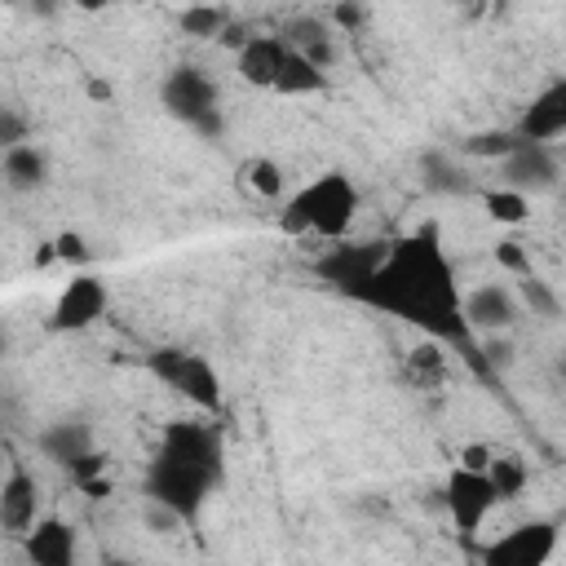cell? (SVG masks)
I'll return each mask as SVG.
<instances>
[{
  "mask_svg": "<svg viewBox=\"0 0 566 566\" xmlns=\"http://www.w3.org/2000/svg\"><path fill=\"white\" fill-rule=\"evenodd\" d=\"M517 296H522V305L531 310V318H557L562 314V296L553 292V283L548 279H539L535 270H526V274H517Z\"/></svg>",
  "mask_w": 566,
  "mask_h": 566,
  "instance_id": "obj_24",
  "label": "cell"
},
{
  "mask_svg": "<svg viewBox=\"0 0 566 566\" xmlns=\"http://www.w3.org/2000/svg\"><path fill=\"white\" fill-rule=\"evenodd\" d=\"M354 212H358V190H354V181L340 168H332V172L305 181L296 195H287L279 221L292 234L345 239V230L354 226Z\"/></svg>",
  "mask_w": 566,
  "mask_h": 566,
  "instance_id": "obj_2",
  "label": "cell"
},
{
  "mask_svg": "<svg viewBox=\"0 0 566 566\" xmlns=\"http://www.w3.org/2000/svg\"><path fill=\"white\" fill-rule=\"evenodd\" d=\"M18 142H31V119L13 106H0V150H9Z\"/></svg>",
  "mask_w": 566,
  "mask_h": 566,
  "instance_id": "obj_29",
  "label": "cell"
},
{
  "mask_svg": "<svg viewBox=\"0 0 566 566\" xmlns=\"http://www.w3.org/2000/svg\"><path fill=\"white\" fill-rule=\"evenodd\" d=\"M513 146H517V133H513V128L473 133V137H464V142H460V150H464L469 159H504Z\"/></svg>",
  "mask_w": 566,
  "mask_h": 566,
  "instance_id": "obj_27",
  "label": "cell"
},
{
  "mask_svg": "<svg viewBox=\"0 0 566 566\" xmlns=\"http://www.w3.org/2000/svg\"><path fill=\"white\" fill-rule=\"evenodd\" d=\"M442 509L451 513L455 531L473 535L486 522V513L495 509V491H491L486 473L482 469H469V464H455L451 478H447V486H442Z\"/></svg>",
  "mask_w": 566,
  "mask_h": 566,
  "instance_id": "obj_7",
  "label": "cell"
},
{
  "mask_svg": "<svg viewBox=\"0 0 566 566\" xmlns=\"http://www.w3.org/2000/svg\"><path fill=\"white\" fill-rule=\"evenodd\" d=\"M385 239H367V243H336V248H327L318 261H314V274L327 283V287H336L340 296H349L376 265H380V256H385Z\"/></svg>",
  "mask_w": 566,
  "mask_h": 566,
  "instance_id": "obj_8",
  "label": "cell"
},
{
  "mask_svg": "<svg viewBox=\"0 0 566 566\" xmlns=\"http://www.w3.org/2000/svg\"><path fill=\"white\" fill-rule=\"evenodd\" d=\"M486 482H491V491H495V504H504V500H517L522 491H526V464H522V455H495L491 451V460H486Z\"/></svg>",
  "mask_w": 566,
  "mask_h": 566,
  "instance_id": "obj_23",
  "label": "cell"
},
{
  "mask_svg": "<svg viewBox=\"0 0 566 566\" xmlns=\"http://www.w3.org/2000/svg\"><path fill=\"white\" fill-rule=\"evenodd\" d=\"M420 177H424V190H433V195H469L464 168L451 155H442V150L420 155Z\"/></svg>",
  "mask_w": 566,
  "mask_h": 566,
  "instance_id": "obj_21",
  "label": "cell"
},
{
  "mask_svg": "<svg viewBox=\"0 0 566 566\" xmlns=\"http://www.w3.org/2000/svg\"><path fill=\"white\" fill-rule=\"evenodd\" d=\"M332 22H336L340 31H358V27L367 22V9H363V0H336V9H332Z\"/></svg>",
  "mask_w": 566,
  "mask_h": 566,
  "instance_id": "obj_32",
  "label": "cell"
},
{
  "mask_svg": "<svg viewBox=\"0 0 566 566\" xmlns=\"http://www.w3.org/2000/svg\"><path fill=\"white\" fill-rule=\"evenodd\" d=\"M106 314V283L97 274H75L57 301H53V314H49V327L53 332H84L93 327L97 318Z\"/></svg>",
  "mask_w": 566,
  "mask_h": 566,
  "instance_id": "obj_9",
  "label": "cell"
},
{
  "mask_svg": "<svg viewBox=\"0 0 566 566\" xmlns=\"http://www.w3.org/2000/svg\"><path fill=\"white\" fill-rule=\"evenodd\" d=\"M150 376L164 380L168 389H177L186 402L203 407V411H217L221 407V376L212 371V363L203 354H190V349H177V345H164L146 358Z\"/></svg>",
  "mask_w": 566,
  "mask_h": 566,
  "instance_id": "obj_4",
  "label": "cell"
},
{
  "mask_svg": "<svg viewBox=\"0 0 566 566\" xmlns=\"http://www.w3.org/2000/svg\"><path fill=\"white\" fill-rule=\"evenodd\" d=\"M93 447V433H88V424L84 420H53L44 433H40V451L53 460V464H71L75 455H84Z\"/></svg>",
  "mask_w": 566,
  "mask_h": 566,
  "instance_id": "obj_20",
  "label": "cell"
},
{
  "mask_svg": "<svg viewBox=\"0 0 566 566\" xmlns=\"http://www.w3.org/2000/svg\"><path fill=\"white\" fill-rule=\"evenodd\" d=\"M22 553L35 566H71L75 562V531L62 517H35L22 531Z\"/></svg>",
  "mask_w": 566,
  "mask_h": 566,
  "instance_id": "obj_14",
  "label": "cell"
},
{
  "mask_svg": "<svg viewBox=\"0 0 566 566\" xmlns=\"http://www.w3.org/2000/svg\"><path fill=\"white\" fill-rule=\"evenodd\" d=\"M0 354H4V332H0Z\"/></svg>",
  "mask_w": 566,
  "mask_h": 566,
  "instance_id": "obj_40",
  "label": "cell"
},
{
  "mask_svg": "<svg viewBox=\"0 0 566 566\" xmlns=\"http://www.w3.org/2000/svg\"><path fill=\"white\" fill-rule=\"evenodd\" d=\"M35 504H40V486H35V478H31L22 464H13L9 478L0 482V526L22 535V531L35 522Z\"/></svg>",
  "mask_w": 566,
  "mask_h": 566,
  "instance_id": "obj_15",
  "label": "cell"
},
{
  "mask_svg": "<svg viewBox=\"0 0 566 566\" xmlns=\"http://www.w3.org/2000/svg\"><path fill=\"white\" fill-rule=\"evenodd\" d=\"M159 102H164V111H168L177 124H186V128H195L203 115L221 111V106H217V84H212L199 66H172V71L164 75V84H159Z\"/></svg>",
  "mask_w": 566,
  "mask_h": 566,
  "instance_id": "obj_6",
  "label": "cell"
},
{
  "mask_svg": "<svg viewBox=\"0 0 566 566\" xmlns=\"http://www.w3.org/2000/svg\"><path fill=\"white\" fill-rule=\"evenodd\" d=\"M159 451H168V455H177L186 464H199V469H208L221 482V469L226 464H221V433L217 429L195 424V420H172V424H164Z\"/></svg>",
  "mask_w": 566,
  "mask_h": 566,
  "instance_id": "obj_11",
  "label": "cell"
},
{
  "mask_svg": "<svg viewBox=\"0 0 566 566\" xmlns=\"http://www.w3.org/2000/svg\"><path fill=\"white\" fill-rule=\"evenodd\" d=\"M177 27H181V35H190V40H221V31L230 27V9H221V4H186L181 13H177Z\"/></svg>",
  "mask_w": 566,
  "mask_h": 566,
  "instance_id": "obj_22",
  "label": "cell"
},
{
  "mask_svg": "<svg viewBox=\"0 0 566 566\" xmlns=\"http://www.w3.org/2000/svg\"><path fill=\"white\" fill-rule=\"evenodd\" d=\"M243 181L248 190H256L261 199H283V168L270 159V155H256L243 164Z\"/></svg>",
  "mask_w": 566,
  "mask_h": 566,
  "instance_id": "obj_26",
  "label": "cell"
},
{
  "mask_svg": "<svg viewBox=\"0 0 566 566\" xmlns=\"http://www.w3.org/2000/svg\"><path fill=\"white\" fill-rule=\"evenodd\" d=\"M447 4H460V9H469V4H478V0H447Z\"/></svg>",
  "mask_w": 566,
  "mask_h": 566,
  "instance_id": "obj_39",
  "label": "cell"
},
{
  "mask_svg": "<svg viewBox=\"0 0 566 566\" xmlns=\"http://www.w3.org/2000/svg\"><path fill=\"white\" fill-rule=\"evenodd\" d=\"M513 133L526 137V142H557V137L566 133V80H553V84L522 111V119H517Z\"/></svg>",
  "mask_w": 566,
  "mask_h": 566,
  "instance_id": "obj_13",
  "label": "cell"
},
{
  "mask_svg": "<svg viewBox=\"0 0 566 566\" xmlns=\"http://www.w3.org/2000/svg\"><path fill=\"white\" fill-rule=\"evenodd\" d=\"M283 35H248L239 49H234V66H239V80L252 84V88H270L274 84V71H279V57H283Z\"/></svg>",
  "mask_w": 566,
  "mask_h": 566,
  "instance_id": "obj_16",
  "label": "cell"
},
{
  "mask_svg": "<svg viewBox=\"0 0 566 566\" xmlns=\"http://www.w3.org/2000/svg\"><path fill=\"white\" fill-rule=\"evenodd\" d=\"M146 522H150V531H155V535H172L177 526H186V522H181L172 509H164V504H155V500H150V513H146Z\"/></svg>",
  "mask_w": 566,
  "mask_h": 566,
  "instance_id": "obj_33",
  "label": "cell"
},
{
  "mask_svg": "<svg viewBox=\"0 0 566 566\" xmlns=\"http://www.w3.org/2000/svg\"><path fill=\"white\" fill-rule=\"evenodd\" d=\"M0 177L9 190H40L49 181V155L35 142H18L9 150H0Z\"/></svg>",
  "mask_w": 566,
  "mask_h": 566,
  "instance_id": "obj_17",
  "label": "cell"
},
{
  "mask_svg": "<svg viewBox=\"0 0 566 566\" xmlns=\"http://www.w3.org/2000/svg\"><path fill=\"white\" fill-rule=\"evenodd\" d=\"M212 486H217V478H212L208 469L186 464V460H177V455H168V451H155V460H150V469H146V495H150L155 504L172 509L186 526L199 522L203 500H208Z\"/></svg>",
  "mask_w": 566,
  "mask_h": 566,
  "instance_id": "obj_3",
  "label": "cell"
},
{
  "mask_svg": "<svg viewBox=\"0 0 566 566\" xmlns=\"http://www.w3.org/2000/svg\"><path fill=\"white\" fill-rule=\"evenodd\" d=\"M71 4H75L80 13H102V9L111 4V0H71Z\"/></svg>",
  "mask_w": 566,
  "mask_h": 566,
  "instance_id": "obj_37",
  "label": "cell"
},
{
  "mask_svg": "<svg viewBox=\"0 0 566 566\" xmlns=\"http://www.w3.org/2000/svg\"><path fill=\"white\" fill-rule=\"evenodd\" d=\"M53 256H62V261H88L93 252H88V243H84V234H75V230H66V234H57L53 239Z\"/></svg>",
  "mask_w": 566,
  "mask_h": 566,
  "instance_id": "obj_31",
  "label": "cell"
},
{
  "mask_svg": "<svg viewBox=\"0 0 566 566\" xmlns=\"http://www.w3.org/2000/svg\"><path fill=\"white\" fill-rule=\"evenodd\" d=\"M557 177H562V164H557L553 142H526V137H517V146L500 159V186L522 190V195L553 190Z\"/></svg>",
  "mask_w": 566,
  "mask_h": 566,
  "instance_id": "obj_5",
  "label": "cell"
},
{
  "mask_svg": "<svg viewBox=\"0 0 566 566\" xmlns=\"http://www.w3.org/2000/svg\"><path fill=\"white\" fill-rule=\"evenodd\" d=\"M411 367L416 371H438L442 367V354L433 345H420V349H411Z\"/></svg>",
  "mask_w": 566,
  "mask_h": 566,
  "instance_id": "obj_34",
  "label": "cell"
},
{
  "mask_svg": "<svg viewBox=\"0 0 566 566\" xmlns=\"http://www.w3.org/2000/svg\"><path fill=\"white\" fill-rule=\"evenodd\" d=\"M349 301L371 305L380 314H394V318H402L411 327H424L438 340L469 345V327L460 318L455 265H451L433 221H424L411 234L394 239L385 248L380 265L349 292Z\"/></svg>",
  "mask_w": 566,
  "mask_h": 566,
  "instance_id": "obj_1",
  "label": "cell"
},
{
  "mask_svg": "<svg viewBox=\"0 0 566 566\" xmlns=\"http://www.w3.org/2000/svg\"><path fill=\"white\" fill-rule=\"evenodd\" d=\"M460 318L469 332H509L522 318V305L504 283H482L460 301Z\"/></svg>",
  "mask_w": 566,
  "mask_h": 566,
  "instance_id": "obj_12",
  "label": "cell"
},
{
  "mask_svg": "<svg viewBox=\"0 0 566 566\" xmlns=\"http://www.w3.org/2000/svg\"><path fill=\"white\" fill-rule=\"evenodd\" d=\"M31 9H35L40 18H53V13L62 9V0H31Z\"/></svg>",
  "mask_w": 566,
  "mask_h": 566,
  "instance_id": "obj_36",
  "label": "cell"
},
{
  "mask_svg": "<svg viewBox=\"0 0 566 566\" xmlns=\"http://www.w3.org/2000/svg\"><path fill=\"white\" fill-rule=\"evenodd\" d=\"M495 261H500L509 274H526V270H531V252H526L517 239H504V243H495Z\"/></svg>",
  "mask_w": 566,
  "mask_h": 566,
  "instance_id": "obj_30",
  "label": "cell"
},
{
  "mask_svg": "<svg viewBox=\"0 0 566 566\" xmlns=\"http://www.w3.org/2000/svg\"><path fill=\"white\" fill-rule=\"evenodd\" d=\"M486 460H491V451H486V447H478V442L460 451V464H469V469H486Z\"/></svg>",
  "mask_w": 566,
  "mask_h": 566,
  "instance_id": "obj_35",
  "label": "cell"
},
{
  "mask_svg": "<svg viewBox=\"0 0 566 566\" xmlns=\"http://www.w3.org/2000/svg\"><path fill=\"white\" fill-rule=\"evenodd\" d=\"M482 203H486V217H491V221H500V226H522V221L531 217V195L509 190V186L486 190V195H482Z\"/></svg>",
  "mask_w": 566,
  "mask_h": 566,
  "instance_id": "obj_25",
  "label": "cell"
},
{
  "mask_svg": "<svg viewBox=\"0 0 566 566\" xmlns=\"http://www.w3.org/2000/svg\"><path fill=\"white\" fill-rule=\"evenodd\" d=\"M66 473H71V482H75V486H88V482L106 478V455H102L97 447H88L84 455H75V460L66 464Z\"/></svg>",
  "mask_w": 566,
  "mask_h": 566,
  "instance_id": "obj_28",
  "label": "cell"
},
{
  "mask_svg": "<svg viewBox=\"0 0 566 566\" xmlns=\"http://www.w3.org/2000/svg\"><path fill=\"white\" fill-rule=\"evenodd\" d=\"M557 548V522H526L517 531H509L504 539H495L482 562L486 566H544Z\"/></svg>",
  "mask_w": 566,
  "mask_h": 566,
  "instance_id": "obj_10",
  "label": "cell"
},
{
  "mask_svg": "<svg viewBox=\"0 0 566 566\" xmlns=\"http://www.w3.org/2000/svg\"><path fill=\"white\" fill-rule=\"evenodd\" d=\"M274 93H283V97H310V93H323L327 88V71L323 66H314L310 57H301L296 49H283V57H279V71H274V84H270Z\"/></svg>",
  "mask_w": 566,
  "mask_h": 566,
  "instance_id": "obj_18",
  "label": "cell"
},
{
  "mask_svg": "<svg viewBox=\"0 0 566 566\" xmlns=\"http://www.w3.org/2000/svg\"><path fill=\"white\" fill-rule=\"evenodd\" d=\"M283 44L287 49H296L301 57H310L314 66H332V57H336V44H332V35H327V27L318 22V18H296V22H287L283 31Z\"/></svg>",
  "mask_w": 566,
  "mask_h": 566,
  "instance_id": "obj_19",
  "label": "cell"
},
{
  "mask_svg": "<svg viewBox=\"0 0 566 566\" xmlns=\"http://www.w3.org/2000/svg\"><path fill=\"white\" fill-rule=\"evenodd\" d=\"M88 93H93L97 102H106V97H111V84H106V80H88Z\"/></svg>",
  "mask_w": 566,
  "mask_h": 566,
  "instance_id": "obj_38",
  "label": "cell"
}]
</instances>
